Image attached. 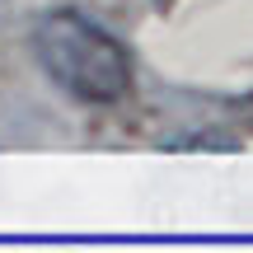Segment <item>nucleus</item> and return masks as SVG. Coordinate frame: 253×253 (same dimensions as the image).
<instances>
[{"label":"nucleus","instance_id":"f03ea898","mask_svg":"<svg viewBox=\"0 0 253 253\" xmlns=\"http://www.w3.org/2000/svg\"><path fill=\"white\" fill-rule=\"evenodd\" d=\"M169 5H173V0H155V9H169Z\"/></svg>","mask_w":253,"mask_h":253},{"label":"nucleus","instance_id":"f257e3e1","mask_svg":"<svg viewBox=\"0 0 253 253\" xmlns=\"http://www.w3.org/2000/svg\"><path fill=\"white\" fill-rule=\"evenodd\" d=\"M33 56L71 99L118 103L131 89V52L80 9H52L33 24Z\"/></svg>","mask_w":253,"mask_h":253}]
</instances>
